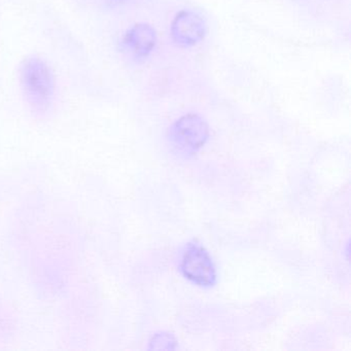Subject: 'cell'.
<instances>
[{
  "label": "cell",
  "instance_id": "cell-1",
  "mask_svg": "<svg viewBox=\"0 0 351 351\" xmlns=\"http://www.w3.org/2000/svg\"><path fill=\"white\" fill-rule=\"evenodd\" d=\"M19 75L26 101L36 110H47L56 91L54 73L48 63L40 57H27L20 66Z\"/></svg>",
  "mask_w": 351,
  "mask_h": 351
},
{
  "label": "cell",
  "instance_id": "cell-2",
  "mask_svg": "<svg viewBox=\"0 0 351 351\" xmlns=\"http://www.w3.org/2000/svg\"><path fill=\"white\" fill-rule=\"evenodd\" d=\"M210 130L202 116L194 112L184 114L167 131L170 149L180 157L196 155L208 141Z\"/></svg>",
  "mask_w": 351,
  "mask_h": 351
},
{
  "label": "cell",
  "instance_id": "cell-3",
  "mask_svg": "<svg viewBox=\"0 0 351 351\" xmlns=\"http://www.w3.org/2000/svg\"><path fill=\"white\" fill-rule=\"evenodd\" d=\"M184 278L201 287H211L217 283V268L206 248L198 243H189L182 252L180 264Z\"/></svg>",
  "mask_w": 351,
  "mask_h": 351
},
{
  "label": "cell",
  "instance_id": "cell-4",
  "mask_svg": "<svg viewBox=\"0 0 351 351\" xmlns=\"http://www.w3.org/2000/svg\"><path fill=\"white\" fill-rule=\"evenodd\" d=\"M207 30L206 20L202 15L192 10H184L172 20L170 36L178 48L190 49L205 40Z\"/></svg>",
  "mask_w": 351,
  "mask_h": 351
},
{
  "label": "cell",
  "instance_id": "cell-5",
  "mask_svg": "<svg viewBox=\"0 0 351 351\" xmlns=\"http://www.w3.org/2000/svg\"><path fill=\"white\" fill-rule=\"evenodd\" d=\"M157 44V30L149 23L135 24L125 32L122 38L123 51L137 61L149 58Z\"/></svg>",
  "mask_w": 351,
  "mask_h": 351
},
{
  "label": "cell",
  "instance_id": "cell-6",
  "mask_svg": "<svg viewBox=\"0 0 351 351\" xmlns=\"http://www.w3.org/2000/svg\"><path fill=\"white\" fill-rule=\"evenodd\" d=\"M152 347L154 349H174L176 346V340L169 332H160L156 335L152 341Z\"/></svg>",
  "mask_w": 351,
  "mask_h": 351
},
{
  "label": "cell",
  "instance_id": "cell-7",
  "mask_svg": "<svg viewBox=\"0 0 351 351\" xmlns=\"http://www.w3.org/2000/svg\"><path fill=\"white\" fill-rule=\"evenodd\" d=\"M128 0H102L104 5L110 8L118 7V5H124Z\"/></svg>",
  "mask_w": 351,
  "mask_h": 351
}]
</instances>
